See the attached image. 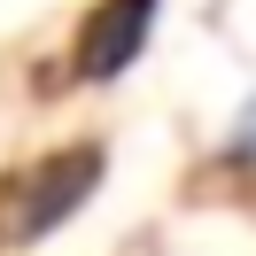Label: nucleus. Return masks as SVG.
<instances>
[{
    "instance_id": "obj_1",
    "label": "nucleus",
    "mask_w": 256,
    "mask_h": 256,
    "mask_svg": "<svg viewBox=\"0 0 256 256\" xmlns=\"http://www.w3.org/2000/svg\"><path fill=\"white\" fill-rule=\"evenodd\" d=\"M148 32H156V0H101L94 24H86V39H78V78L132 70V54L148 47Z\"/></svg>"
},
{
    "instance_id": "obj_2",
    "label": "nucleus",
    "mask_w": 256,
    "mask_h": 256,
    "mask_svg": "<svg viewBox=\"0 0 256 256\" xmlns=\"http://www.w3.org/2000/svg\"><path fill=\"white\" fill-rule=\"evenodd\" d=\"M94 178H101V156H94V148L39 163V171H32V186L16 194V233H47L54 218H70V210L94 194Z\"/></svg>"
}]
</instances>
